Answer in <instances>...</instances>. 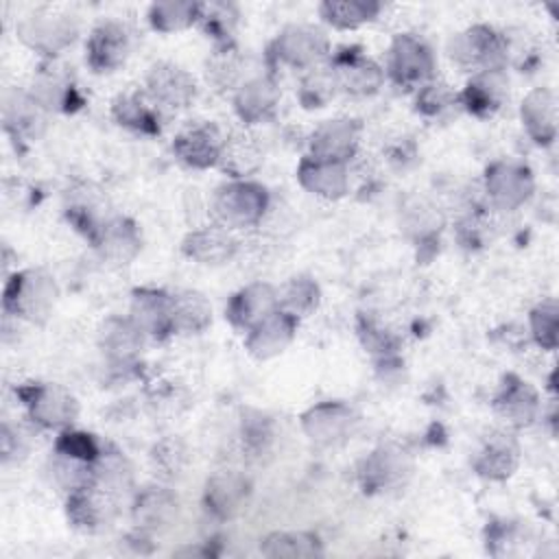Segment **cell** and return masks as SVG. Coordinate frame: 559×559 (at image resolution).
<instances>
[{"label":"cell","instance_id":"6da1fadb","mask_svg":"<svg viewBox=\"0 0 559 559\" xmlns=\"http://www.w3.org/2000/svg\"><path fill=\"white\" fill-rule=\"evenodd\" d=\"M59 299V286L55 277L41 266H28L13 271L4 280L2 310L20 321L41 325L50 319Z\"/></svg>","mask_w":559,"mask_h":559},{"label":"cell","instance_id":"7a4b0ae2","mask_svg":"<svg viewBox=\"0 0 559 559\" xmlns=\"http://www.w3.org/2000/svg\"><path fill=\"white\" fill-rule=\"evenodd\" d=\"M269 210V190L253 179H227L210 199L212 223H218L231 231L262 225Z\"/></svg>","mask_w":559,"mask_h":559},{"label":"cell","instance_id":"3957f363","mask_svg":"<svg viewBox=\"0 0 559 559\" xmlns=\"http://www.w3.org/2000/svg\"><path fill=\"white\" fill-rule=\"evenodd\" d=\"M15 35L33 52L55 59L74 44L79 35V20L63 7L39 4L17 20Z\"/></svg>","mask_w":559,"mask_h":559},{"label":"cell","instance_id":"277c9868","mask_svg":"<svg viewBox=\"0 0 559 559\" xmlns=\"http://www.w3.org/2000/svg\"><path fill=\"white\" fill-rule=\"evenodd\" d=\"M448 57L461 72L469 74L507 70L509 66L504 35L489 24H472L454 33L448 41Z\"/></svg>","mask_w":559,"mask_h":559},{"label":"cell","instance_id":"5b68a950","mask_svg":"<svg viewBox=\"0 0 559 559\" xmlns=\"http://www.w3.org/2000/svg\"><path fill=\"white\" fill-rule=\"evenodd\" d=\"M330 55L332 46L325 31L306 22L284 26L266 48V57L273 66H288L304 72L325 63Z\"/></svg>","mask_w":559,"mask_h":559},{"label":"cell","instance_id":"8992f818","mask_svg":"<svg viewBox=\"0 0 559 559\" xmlns=\"http://www.w3.org/2000/svg\"><path fill=\"white\" fill-rule=\"evenodd\" d=\"M31 424L41 430H68L79 417L76 397L61 384L55 382H26L15 389Z\"/></svg>","mask_w":559,"mask_h":559},{"label":"cell","instance_id":"52a82bcc","mask_svg":"<svg viewBox=\"0 0 559 559\" xmlns=\"http://www.w3.org/2000/svg\"><path fill=\"white\" fill-rule=\"evenodd\" d=\"M437 59L428 41L415 33H400L389 46L386 72L391 81L404 90H419L437 79Z\"/></svg>","mask_w":559,"mask_h":559},{"label":"cell","instance_id":"ba28073f","mask_svg":"<svg viewBox=\"0 0 559 559\" xmlns=\"http://www.w3.org/2000/svg\"><path fill=\"white\" fill-rule=\"evenodd\" d=\"M120 513V496L90 483L66 493V518L72 528L85 535H98L111 528Z\"/></svg>","mask_w":559,"mask_h":559},{"label":"cell","instance_id":"9c48e42d","mask_svg":"<svg viewBox=\"0 0 559 559\" xmlns=\"http://www.w3.org/2000/svg\"><path fill=\"white\" fill-rule=\"evenodd\" d=\"M50 111L28 87H7L2 94V127L17 148L37 142L48 129Z\"/></svg>","mask_w":559,"mask_h":559},{"label":"cell","instance_id":"30bf717a","mask_svg":"<svg viewBox=\"0 0 559 559\" xmlns=\"http://www.w3.org/2000/svg\"><path fill=\"white\" fill-rule=\"evenodd\" d=\"M483 186L491 207L513 212L531 201L535 192V177L522 162L498 159L487 166Z\"/></svg>","mask_w":559,"mask_h":559},{"label":"cell","instance_id":"8fae6325","mask_svg":"<svg viewBox=\"0 0 559 559\" xmlns=\"http://www.w3.org/2000/svg\"><path fill=\"white\" fill-rule=\"evenodd\" d=\"M144 92L164 114H177L197 100L199 87L194 76L179 63L157 61L146 72Z\"/></svg>","mask_w":559,"mask_h":559},{"label":"cell","instance_id":"7c38bea8","mask_svg":"<svg viewBox=\"0 0 559 559\" xmlns=\"http://www.w3.org/2000/svg\"><path fill=\"white\" fill-rule=\"evenodd\" d=\"M299 419L304 435L321 448L343 445L345 441L352 439V435L358 428L356 411L338 400L319 402L304 411Z\"/></svg>","mask_w":559,"mask_h":559},{"label":"cell","instance_id":"4fadbf2b","mask_svg":"<svg viewBox=\"0 0 559 559\" xmlns=\"http://www.w3.org/2000/svg\"><path fill=\"white\" fill-rule=\"evenodd\" d=\"M131 50V28L120 20H103L87 35L85 63L96 74H109L127 63Z\"/></svg>","mask_w":559,"mask_h":559},{"label":"cell","instance_id":"5bb4252c","mask_svg":"<svg viewBox=\"0 0 559 559\" xmlns=\"http://www.w3.org/2000/svg\"><path fill=\"white\" fill-rule=\"evenodd\" d=\"M223 142L225 131H221L218 124L210 120H194L181 127L173 138V153L183 166L192 170H207L218 166Z\"/></svg>","mask_w":559,"mask_h":559},{"label":"cell","instance_id":"9a60e30c","mask_svg":"<svg viewBox=\"0 0 559 559\" xmlns=\"http://www.w3.org/2000/svg\"><path fill=\"white\" fill-rule=\"evenodd\" d=\"M413 474L411 456L397 445H380L369 452L360 467L358 480L367 493H384L404 487Z\"/></svg>","mask_w":559,"mask_h":559},{"label":"cell","instance_id":"2e32d148","mask_svg":"<svg viewBox=\"0 0 559 559\" xmlns=\"http://www.w3.org/2000/svg\"><path fill=\"white\" fill-rule=\"evenodd\" d=\"M144 343L146 336L129 317H109L98 328V347L114 371L133 373Z\"/></svg>","mask_w":559,"mask_h":559},{"label":"cell","instance_id":"e0dca14e","mask_svg":"<svg viewBox=\"0 0 559 559\" xmlns=\"http://www.w3.org/2000/svg\"><path fill=\"white\" fill-rule=\"evenodd\" d=\"M328 63L338 76L341 92L352 96H371L384 85V68L367 57L358 46H343L330 55Z\"/></svg>","mask_w":559,"mask_h":559},{"label":"cell","instance_id":"ac0fdd59","mask_svg":"<svg viewBox=\"0 0 559 559\" xmlns=\"http://www.w3.org/2000/svg\"><path fill=\"white\" fill-rule=\"evenodd\" d=\"M282 100V90L273 72L255 74L242 81L231 94L234 111L245 127L269 122L275 118Z\"/></svg>","mask_w":559,"mask_h":559},{"label":"cell","instance_id":"d6986e66","mask_svg":"<svg viewBox=\"0 0 559 559\" xmlns=\"http://www.w3.org/2000/svg\"><path fill=\"white\" fill-rule=\"evenodd\" d=\"M127 317L151 341H166L168 336L175 334L170 293L164 288H153V286L133 288Z\"/></svg>","mask_w":559,"mask_h":559},{"label":"cell","instance_id":"ffe728a7","mask_svg":"<svg viewBox=\"0 0 559 559\" xmlns=\"http://www.w3.org/2000/svg\"><path fill=\"white\" fill-rule=\"evenodd\" d=\"M362 127L354 118L323 120L308 138V155L349 164L360 146Z\"/></svg>","mask_w":559,"mask_h":559},{"label":"cell","instance_id":"44dd1931","mask_svg":"<svg viewBox=\"0 0 559 559\" xmlns=\"http://www.w3.org/2000/svg\"><path fill=\"white\" fill-rule=\"evenodd\" d=\"M493 413L511 428H528L542 411L539 393L518 373H507L493 395Z\"/></svg>","mask_w":559,"mask_h":559},{"label":"cell","instance_id":"7402d4cb","mask_svg":"<svg viewBox=\"0 0 559 559\" xmlns=\"http://www.w3.org/2000/svg\"><path fill=\"white\" fill-rule=\"evenodd\" d=\"M251 498V480L238 469L214 472L203 487V507L216 520H231L245 511Z\"/></svg>","mask_w":559,"mask_h":559},{"label":"cell","instance_id":"603a6c76","mask_svg":"<svg viewBox=\"0 0 559 559\" xmlns=\"http://www.w3.org/2000/svg\"><path fill=\"white\" fill-rule=\"evenodd\" d=\"M181 251L188 260L205 266H221L231 262L240 251L236 234L218 223L194 227L181 240Z\"/></svg>","mask_w":559,"mask_h":559},{"label":"cell","instance_id":"cb8c5ba5","mask_svg":"<svg viewBox=\"0 0 559 559\" xmlns=\"http://www.w3.org/2000/svg\"><path fill=\"white\" fill-rule=\"evenodd\" d=\"M33 96L52 114V111H74L83 105V96L76 87L74 76L68 68L48 59L35 74L28 85Z\"/></svg>","mask_w":559,"mask_h":559},{"label":"cell","instance_id":"d4e9b609","mask_svg":"<svg viewBox=\"0 0 559 559\" xmlns=\"http://www.w3.org/2000/svg\"><path fill=\"white\" fill-rule=\"evenodd\" d=\"M461 109L476 118L496 116L509 100L507 70H487L472 74L465 87L459 92Z\"/></svg>","mask_w":559,"mask_h":559},{"label":"cell","instance_id":"484cf974","mask_svg":"<svg viewBox=\"0 0 559 559\" xmlns=\"http://www.w3.org/2000/svg\"><path fill=\"white\" fill-rule=\"evenodd\" d=\"M297 181L306 192L328 201H336L349 192L352 173L349 164L306 155L297 166Z\"/></svg>","mask_w":559,"mask_h":559},{"label":"cell","instance_id":"4316f807","mask_svg":"<svg viewBox=\"0 0 559 559\" xmlns=\"http://www.w3.org/2000/svg\"><path fill=\"white\" fill-rule=\"evenodd\" d=\"M299 328V319L284 310L271 312L249 332H245V349L255 360H271L286 352Z\"/></svg>","mask_w":559,"mask_h":559},{"label":"cell","instance_id":"83f0119b","mask_svg":"<svg viewBox=\"0 0 559 559\" xmlns=\"http://www.w3.org/2000/svg\"><path fill=\"white\" fill-rule=\"evenodd\" d=\"M520 465V445L513 435L491 430L472 456V467L480 478L507 480Z\"/></svg>","mask_w":559,"mask_h":559},{"label":"cell","instance_id":"f1b7e54d","mask_svg":"<svg viewBox=\"0 0 559 559\" xmlns=\"http://www.w3.org/2000/svg\"><path fill=\"white\" fill-rule=\"evenodd\" d=\"M277 310V288L269 282H251L236 290L225 308L227 321L240 330L249 332L262 319Z\"/></svg>","mask_w":559,"mask_h":559},{"label":"cell","instance_id":"f546056e","mask_svg":"<svg viewBox=\"0 0 559 559\" xmlns=\"http://www.w3.org/2000/svg\"><path fill=\"white\" fill-rule=\"evenodd\" d=\"M179 511V500L177 496L162 485H148L135 491L133 504H131V515L135 531L142 535H153L177 518Z\"/></svg>","mask_w":559,"mask_h":559},{"label":"cell","instance_id":"4dcf8cb0","mask_svg":"<svg viewBox=\"0 0 559 559\" xmlns=\"http://www.w3.org/2000/svg\"><path fill=\"white\" fill-rule=\"evenodd\" d=\"M111 116L120 127L140 135H159L166 118V114L151 100L144 87L120 92L111 100Z\"/></svg>","mask_w":559,"mask_h":559},{"label":"cell","instance_id":"1f68e13d","mask_svg":"<svg viewBox=\"0 0 559 559\" xmlns=\"http://www.w3.org/2000/svg\"><path fill=\"white\" fill-rule=\"evenodd\" d=\"M262 164L264 148L247 127L225 133L218 168L227 175V179H251Z\"/></svg>","mask_w":559,"mask_h":559},{"label":"cell","instance_id":"d6a6232c","mask_svg":"<svg viewBox=\"0 0 559 559\" xmlns=\"http://www.w3.org/2000/svg\"><path fill=\"white\" fill-rule=\"evenodd\" d=\"M92 247L105 262L114 266H124L140 253L142 236L138 225L129 216H109L107 223L100 227L98 236L94 238Z\"/></svg>","mask_w":559,"mask_h":559},{"label":"cell","instance_id":"836d02e7","mask_svg":"<svg viewBox=\"0 0 559 559\" xmlns=\"http://www.w3.org/2000/svg\"><path fill=\"white\" fill-rule=\"evenodd\" d=\"M520 120L526 135L539 144L550 146L557 140V98L548 87L531 90L520 105Z\"/></svg>","mask_w":559,"mask_h":559},{"label":"cell","instance_id":"e575fe53","mask_svg":"<svg viewBox=\"0 0 559 559\" xmlns=\"http://www.w3.org/2000/svg\"><path fill=\"white\" fill-rule=\"evenodd\" d=\"M107 201L100 190L92 186H79L66 194V216L70 225L81 231L90 242L98 236L100 227L107 223L105 216Z\"/></svg>","mask_w":559,"mask_h":559},{"label":"cell","instance_id":"d590c367","mask_svg":"<svg viewBox=\"0 0 559 559\" xmlns=\"http://www.w3.org/2000/svg\"><path fill=\"white\" fill-rule=\"evenodd\" d=\"M205 81L216 92H236L245 81V57L238 50L236 41L225 46H214V50L207 55L205 66Z\"/></svg>","mask_w":559,"mask_h":559},{"label":"cell","instance_id":"8d00e7d4","mask_svg":"<svg viewBox=\"0 0 559 559\" xmlns=\"http://www.w3.org/2000/svg\"><path fill=\"white\" fill-rule=\"evenodd\" d=\"M170 304L175 334H201L212 323V306L207 297L194 288L173 290Z\"/></svg>","mask_w":559,"mask_h":559},{"label":"cell","instance_id":"74e56055","mask_svg":"<svg viewBox=\"0 0 559 559\" xmlns=\"http://www.w3.org/2000/svg\"><path fill=\"white\" fill-rule=\"evenodd\" d=\"M384 4L378 0H323L317 7L319 17L338 31L360 28L382 13Z\"/></svg>","mask_w":559,"mask_h":559},{"label":"cell","instance_id":"f35d334b","mask_svg":"<svg viewBox=\"0 0 559 559\" xmlns=\"http://www.w3.org/2000/svg\"><path fill=\"white\" fill-rule=\"evenodd\" d=\"M92 483L122 498L133 487V467L118 448L103 443V450L92 465Z\"/></svg>","mask_w":559,"mask_h":559},{"label":"cell","instance_id":"ab89813d","mask_svg":"<svg viewBox=\"0 0 559 559\" xmlns=\"http://www.w3.org/2000/svg\"><path fill=\"white\" fill-rule=\"evenodd\" d=\"M260 552L271 559L321 557L323 542L317 533L310 531H273L260 542Z\"/></svg>","mask_w":559,"mask_h":559},{"label":"cell","instance_id":"60d3db41","mask_svg":"<svg viewBox=\"0 0 559 559\" xmlns=\"http://www.w3.org/2000/svg\"><path fill=\"white\" fill-rule=\"evenodd\" d=\"M238 20H240V11L234 2H225V0L199 2L197 26L214 41V46L234 44Z\"/></svg>","mask_w":559,"mask_h":559},{"label":"cell","instance_id":"b9f144b4","mask_svg":"<svg viewBox=\"0 0 559 559\" xmlns=\"http://www.w3.org/2000/svg\"><path fill=\"white\" fill-rule=\"evenodd\" d=\"M341 92L334 68L325 61L301 74L297 85V98L306 109H321Z\"/></svg>","mask_w":559,"mask_h":559},{"label":"cell","instance_id":"7bdbcfd3","mask_svg":"<svg viewBox=\"0 0 559 559\" xmlns=\"http://www.w3.org/2000/svg\"><path fill=\"white\" fill-rule=\"evenodd\" d=\"M321 301L319 284L308 275H295L277 286V308L293 314L295 319L308 317Z\"/></svg>","mask_w":559,"mask_h":559},{"label":"cell","instance_id":"ee69618b","mask_svg":"<svg viewBox=\"0 0 559 559\" xmlns=\"http://www.w3.org/2000/svg\"><path fill=\"white\" fill-rule=\"evenodd\" d=\"M146 20L157 33H177L197 26L199 2L192 0H164L153 2L146 11Z\"/></svg>","mask_w":559,"mask_h":559},{"label":"cell","instance_id":"f6af8a7d","mask_svg":"<svg viewBox=\"0 0 559 559\" xmlns=\"http://www.w3.org/2000/svg\"><path fill=\"white\" fill-rule=\"evenodd\" d=\"M415 109L419 116L428 120H443L452 116L456 109H461L459 92H454V87L445 81L432 79L419 90H415Z\"/></svg>","mask_w":559,"mask_h":559},{"label":"cell","instance_id":"bcb514c9","mask_svg":"<svg viewBox=\"0 0 559 559\" xmlns=\"http://www.w3.org/2000/svg\"><path fill=\"white\" fill-rule=\"evenodd\" d=\"M443 225V216L439 207L428 203L426 199H413L404 205L402 214V227L419 242L424 245L426 240H432Z\"/></svg>","mask_w":559,"mask_h":559},{"label":"cell","instance_id":"7dc6e473","mask_svg":"<svg viewBox=\"0 0 559 559\" xmlns=\"http://www.w3.org/2000/svg\"><path fill=\"white\" fill-rule=\"evenodd\" d=\"M528 328H531L533 341L542 349H546V352L557 349V343H559V306H557V299L548 297V299L539 301L528 314Z\"/></svg>","mask_w":559,"mask_h":559},{"label":"cell","instance_id":"c3c4849f","mask_svg":"<svg viewBox=\"0 0 559 559\" xmlns=\"http://www.w3.org/2000/svg\"><path fill=\"white\" fill-rule=\"evenodd\" d=\"M151 463L159 476L175 478L183 472V467L188 463V450L179 439L166 437L153 445Z\"/></svg>","mask_w":559,"mask_h":559},{"label":"cell","instance_id":"681fc988","mask_svg":"<svg viewBox=\"0 0 559 559\" xmlns=\"http://www.w3.org/2000/svg\"><path fill=\"white\" fill-rule=\"evenodd\" d=\"M271 441H273L271 417H266L262 413H253V417L247 415L242 419V443L253 456H260L262 452H266Z\"/></svg>","mask_w":559,"mask_h":559},{"label":"cell","instance_id":"f907efd6","mask_svg":"<svg viewBox=\"0 0 559 559\" xmlns=\"http://www.w3.org/2000/svg\"><path fill=\"white\" fill-rule=\"evenodd\" d=\"M360 336H362L365 347L371 354L380 356L382 360H389L397 349V338L391 332H386L384 328H380L378 323L369 321V319L360 325Z\"/></svg>","mask_w":559,"mask_h":559},{"label":"cell","instance_id":"816d5d0a","mask_svg":"<svg viewBox=\"0 0 559 559\" xmlns=\"http://www.w3.org/2000/svg\"><path fill=\"white\" fill-rule=\"evenodd\" d=\"M0 441H2V461H4V463L15 461V459H22V456L28 452L26 439L20 435V430L15 432L9 424L2 426Z\"/></svg>","mask_w":559,"mask_h":559}]
</instances>
